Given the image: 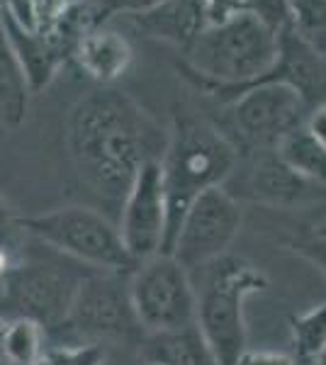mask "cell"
Instances as JSON below:
<instances>
[{"label":"cell","mask_w":326,"mask_h":365,"mask_svg":"<svg viewBox=\"0 0 326 365\" xmlns=\"http://www.w3.org/2000/svg\"><path fill=\"white\" fill-rule=\"evenodd\" d=\"M314 363H317V365H326V346L322 349V353H319V356L314 358Z\"/></svg>","instance_id":"obj_31"},{"label":"cell","mask_w":326,"mask_h":365,"mask_svg":"<svg viewBox=\"0 0 326 365\" xmlns=\"http://www.w3.org/2000/svg\"><path fill=\"white\" fill-rule=\"evenodd\" d=\"M205 10H207V22L217 25V22H224L229 17L248 10V0H205Z\"/></svg>","instance_id":"obj_26"},{"label":"cell","mask_w":326,"mask_h":365,"mask_svg":"<svg viewBox=\"0 0 326 365\" xmlns=\"http://www.w3.org/2000/svg\"><path fill=\"white\" fill-rule=\"evenodd\" d=\"M295 351L305 361H314L326 346V302L292 319Z\"/></svg>","instance_id":"obj_22"},{"label":"cell","mask_w":326,"mask_h":365,"mask_svg":"<svg viewBox=\"0 0 326 365\" xmlns=\"http://www.w3.org/2000/svg\"><path fill=\"white\" fill-rule=\"evenodd\" d=\"M265 275L244 258L222 256L203 268V285L195 290L200 327L219 365H234L246 351L244 302L248 295L263 290Z\"/></svg>","instance_id":"obj_5"},{"label":"cell","mask_w":326,"mask_h":365,"mask_svg":"<svg viewBox=\"0 0 326 365\" xmlns=\"http://www.w3.org/2000/svg\"><path fill=\"white\" fill-rule=\"evenodd\" d=\"M231 125L248 146L275 149L282 139L307 125L312 108L292 86L263 81L231 100Z\"/></svg>","instance_id":"obj_10"},{"label":"cell","mask_w":326,"mask_h":365,"mask_svg":"<svg viewBox=\"0 0 326 365\" xmlns=\"http://www.w3.org/2000/svg\"><path fill=\"white\" fill-rule=\"evenodd\" d=\"M5 327H8V322L0 319V346H3V334H5Z\"/></svg>","instance_id":"obj_32"},{"label":"cell","mask_w":326,"mask_h":365,"mask_svg":"<svg viewBox=\"0 0 326 365\" xmlns=\"http://www.w3.org/2000/svg\"><path fill=\"white\" fill-rule=\"evenodd\" d=\"M265 81L292 86L312 110L326 105V58L300 39L290 25L277 32V61Z\"/></svg>","instance_id":"obj_12"},{"label":"cell","mask_w":326,"mask_h":365,"mask_svg":"<svg viewBox=\"0 0 326 365\" xmlns=\"http://www.w3.org/2000/svg\"><path fill=\"white\" fill-rule=\"evenodd\" d=\"M239 149L229 137L203 117L188 113L173 115L161 168L168 202V232L163 253H170L175 232L190 202L200 192L219 187L236 166Z\"/></svg>","instance_id":"obj_3"},{"label":"cell","mask_w":326,"mask_h":365,"mask_svg":"<svg viewBox=\"0 0 326 365\" xmlns=\"http://www.w3.org/2000/svg\"><path fill=\"white\" fill-rule=\"evenodd\" d=\"M251 187L256 197L270 205H300L314 197L312 187H319L302 178L297 170H292L277 156L275 149H268L258 156L251 173Z\"/></svg>","instance_id":"obj_17"},{"label":"cell","mask_w":326,"mask_h":365,"mask_svg":"<svg viewBox=\"0 0 326 365\" xmlns=\"http://www.w3.org/2000/svg\"><path fill=\"white\" fill-rule=\"evenodd\" d=\"M0 365H8V363H5V361H3V358H0Z\"/></svg>","instance_id":"obj_34"},{"label":"cell","mask_w":326,"mask_h":365,"mask_svg":"<svg viewBox=\"0 0 326 365\" xmlns=\"http://www.w3.org/2000/svg\"><path fill=\"white\" fill-rule=\"evenodd\" d=\"M0 10H3V0H0Z\"/></svg>","instance_id":"obj_35"},{"label":"cell","mask_w":326,"mask_h":365,"mask_svg":"<svg viewBox=\"0 0 326 365\" xmlns=\"http://www.w3.org/2000/svg\"><path fill=\"white\" fill-rule=\"evenodd\" d=\"M46 351V334L32 319H10L3 334L0 358L8 365H32Z\"/></svg>","instance_id":"obj_20"},{"label":"cell","mask_w":326,"mask_h":365,"mask_svg":"<svg viewBox=\"0 0 326 365\" xmlns=\"http://www.w3.org/2000/svg\"><path fill=\"white\" fill-rule=\"evenodd\" d=\"M46 253L49 258L25 249L0 280V319H32L49 334L68 317L78 285L93 270L49 246Z\"/></svg>","instance_id":"obj_4"},{"label":"cell","mask_w":326,"mask_h":365,"mask_svg":"<svg viewBox=\"0 0 326 365\" xmlns=\"http://www.w3.org/2000/svg\"><path fill=\"white\" fill-rule=\"evenodd\" d=\"M0 25L8 37V44L20 63L25 81L29 86V93H39L54 81L58 66L66 58L58 54V49L49 42L46 34L37 32V29H27L15 20L8 10H0Z\"/></svg>","instance_id":"obj_13"},{"label":"cell","mask_w":326,"mask_h":365,"mask_svg":"<svg viewBox=\"0 0 326 365\" xmlns=\"http://www.w3.org/2000/svg\"><path fill=\"white\" fill-rule=\"evenodd\" d=\"M141 336L144 329L136 322L129 297V273L93 270L78 285L68 317L61 327L46 334V341H56L54 346H103L108 339L139 344Z\"/></svg>","instance_id":"obj_7"},{"label":"cell","mask_w":326,"mask_h":365,"mask_svg":"<svg viewBox=\"0 0 326 365\" xmlns=\"http://www.w3.org/2000/svg\"><path fill=\"white\" fill-rule=\"evenodd\" d=\"M117 229L124 249L136 266L163 253L168 232V202L161 161H149L136 173L120 207Z\"/></svg>","instance_id":"obj_11"},{"label":"cell","mask_w":326,"mask_h":365,"mask_svg":"<svg viewBox=\"0 0 326 365\" xmlns=\"http://www.w3.org/2000/svg\"><path fill=\"white\" fill-rule=\"evenodd\" d=\"M305 127L310 129L312 137L326 149V105H322V108H317V110H312V115H310V120H307Z\"/></svg>","instance_id":"obj_29"},{"label":"cell","mask_w":326,"mask_h":365,"mask_svg":"<svg viewBox=\"0 0 326 365\" xmlns=\"http://www.w3.org/2000/svg\"><path fill=\"white\" fill-rule=\"evenodd\" d=\"M71 58H73L91 78L108 86V83H115L124 71L129 68V63H132V46H129V42L122 34L112 32V29H105V27H98L81 39V44L76 46Z\"/></svg>","instance_id":"obj_16"},{"label":"cell","mask_w":326,"mask_h":365,"mask_svg":"<svg viewBox=\"0 0 326 365\" xmlns=\"http://www.w3.org/2000/svg\"><path fill=\"white\" fill-rule=\"evenodd\" d=\"M32 3V13H34V22H37V29H46L51 22L56 20V15L66 8L68 0H29Z\"/></svg>","instance_id":"obj_27"},{"label":"cell","mask_w":326,"mask_h":365,"mask_svg":"<svg viewBox=\"0 0 326 365\" xmlns=\"http://www.w3.org/2000/svg\"><path fill=\"white\" fill-rule=\"evenodd\" d=\"M105 349L98 344L88 346H54L46 349L32 365H103Z\"/></svg>","instance_id":"obj_23"},{"label":"cell","mask_w":326,"mask_h":365,"mask_svg":"<svg viewBox=\"0 0 326 365\" xmlns=\"http://www.w3.org/2000/svg\"><path fill=\"white\" fill-rule=\"evenodd\" d=\"M66 141L83 185L120 217L136 173L163 158L168 132L127 93L98 88L73 105Z\"/></svg>","instance_id":"obj_1"},{"label":"cell","mask_w":326,"mask_h":365,"mask_svg":"<svg viewBox=\"0 0 326 365\" xmlns=\"http://www.w3.org/2000/svg\"><path fill=\"white\" fill-rule=\"evenodd\" d=\"M29 86L20 63L8 44L0 25V122L8 129H17L25 122L29 108Z\"/></svg>","instance_id":"obj_18"},{"label":"cell","mask_w":326,"mask_h":365,"mask_svg":"<svg viewBox=\"0 0 326 365\" xmlns=\"http://www.w3.org/2000/svg\"><path fill=\"white\" fill-rule=\"evenodd\" d=\"M241 207L222 187H210L190 202L175 232L170 253L188 273L203 270L212 261L227 256L239 237Z\"/></svg>","instance_id":"obj_9"},{"label":"cell","mask_w":326,"mask_h":365,"mask_svg":"<svg viewBox=\"0 0 326 365\" xmlns=\"http://www.w3.org/2000/svg\"><path fill=\"white\" fill-rule=\"evenodd\" d=\"M277 32L251 10L207 25L185 49L183 76L207 96L231 103L246 88L268 78L277 61Z\"/></svg>","instance_id":"obj_2"},{"label":"cell","mask_w":326,"mask_h":365,"mask_svg":"<svg viewBox=\"0 0 326 365\" xmlns=\"http://www.w3.org/2000/svg\"><path fill=\"white\" fill-rule=\"evenodd\" d=\"M132 25L146 37L188 49L210 22H207L205 0H163L149 13L134 15Z\"/></svg>","instance_id":"obj_14"},{"label":"cell","mask_w":326,"mask_h":365,"mask_svg":"<svg viewBox=\"0 0 326 365\" xmlns=\"http://www.w3.org/2000/svg\"><path fill=\"white\" fill-rule=\"evenodd\" d=\"M20 222L29 239L73 258L91 270L132 273L136 268L122 244L117 222H112L105 212L71 205L41 215L20 217Z\"/></svg>","instance_id":"obj_6"},{"label":"cell","mask_w":326,"mask_h":365,"mask_svg":"<svg viewBox=\"0 0 326 365\" xmlns=\"http://www.w3.org/2000/svg\"><path fill=\"white\" fill-rule=\"evenodd\" d=\"M27 246V234L22 229L20 217L10 210V205L0 197V251L13 253V256H22Z\"/></svg>","instance_id":"obj_24"},{"label":"cell","mask_w":326,"mask_h":365,"mask_svg":"<svg viewBox=\"0 0 326 365\" xmlns=\"http://www.w3.org/2000/svg\"><path fill=\"white\" fill-rule=\"evenodd\" d=\"M314 237H317V241H322V244L326 246V220L317 229H314Z\"/></svg>","instance_id":"obj_30"},{"label":"cell","mask_w":326,"mask_h":365,"mask_svg":"<svg viewBox=\"0 0 326 365\" xmlns=\"http://www.w3.org/2000/svg\"><path fill=\"white\" fill-rule=\"evenodd\" d=\"M287 25L326 58V0H285Z\"/></svg>","instance_id":"obj_21"},{"label":"cell","mask_w":326,"mask_h":365,"mask_svg":"<svg viewBox=\"0 0 326 365\" xmlns=\"http://www.w3.org/2000/svg\"><path fill=\"white\" fill-rule=\"evenodd\" d=\"M129 297L144 334L195 324L198 297L193 278L168 253H158L129 273Z\"/></svg>","instance_id":"obj_8"},{"label":"cell","mask_w":326,"mask_h":365,"mask_svg":"<svg viewBox=\"0 0 326 365\" xmlns=\"http://www.w3.org/2000/svg\"><path fill=\"white\" fill-rule=\"evenodd\" d=\"M163 0H98L96 10H98V20L100 27H105V22L112 20L115 15H144L149 10L158 8Z\"/></svg>","instance_id":"obj_25"},{"label":"cell","mask_w":326,"mask_h":365,"mask_svg":"<svg viewBox=\"0 0 326 365\" xmlns=\"http://www.w3.org/2000/svg\"><path fill=\"white\" fill-rule=\"evenodd\" d=\"M277 156L302 178L319 187H326V149L310 134L307 127H300L275 146Z\"/></svg>","instance_id":"obj_19"},{"label":"cell","mask_w":326,"mask_h":365,"mask_svg":"<svg viewBox=\"0 0 326 365\" xmlns=\"http://www.w3.org/2000/svg\"><path fill=\"white\" fill-rule=\"evenodd\" d=\"M139 356L146 365H219L198 324L144 334Z\"/></svg>","instance_id":"obj_15"},{"label":"cell","mask_w":326,"mask_h":365,"mask_svg":"<svg viewBox=\"0 0 326 365\" xmlns=\"http://www.w3.org/2000/svg\"><path fill=\"white\" fill-rule=\"evenodd\" d=\"M68 3H98V0H68Z\"/></svg>","instance_id":"obj_33"},{"label":"cell","mask_w":326,"mask_h":365,"mask_svg":"<svg viewBox=\"0 0 326 365\" xmlns=\"http://www.w3.org/2000/svg\"><path fill=\"white\" fill-rule=\"evenodd\" d=\"M234 365H295V361L290 356H285V353L246 349L239 358H236Z\"/></svg>","instance_id":"obj_28"}]
</instances>
